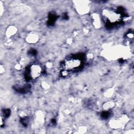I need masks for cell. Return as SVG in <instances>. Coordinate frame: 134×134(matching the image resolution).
<instances>
[{"label": "cell", "mask_w": 134, "mask_h": 134, "mask_svg": "<svg viewBox=\"0 0 134 134\" xmlns=\"http://www.w3.org/2000/svg\"><path fill=\"white\" fill-rule=\"evenodd\" d=\"M82 64L81 60L77 58H73L67 59L63 63V68L65 71L69 72L74 71L80 68Z\"/></svg>", "instance_id": "cell-1"}, {"label": "cell", "mask_w": 134, "mask_h": 134, "mask_svg": "<svg viewBox=\"0 0 134 134\" xmlns=\"http://www.w3.org/2000/svg\"><path fill=\"white\" fill-rule=\"evenodd\" d=\"M41 72V69L38 65H34L29 69L28 77L30 78H36L38 76Z\"/></svg>", "instance_id": "cell-2"}]
</instances>
